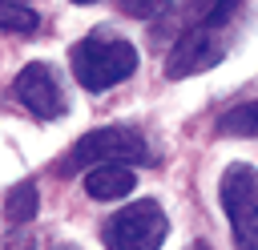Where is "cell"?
Returning a JSON list of instances; mask_svg holds the SVG:
<instances>
[{
	"label": "cell",
	"instance_id": "1",
	"mask_svg": "<svg viewBox=\"0 0 258 250\" xmlns=\"http://www.w3.org/2000/svg\"><path fill=\"white\" fill-rule=\"evenodd\" d=\"M153 161V149L145 141L141 129H129V125H105V129H93L85 137H77V145L69 149V157L56 165L60 173H89L93 165H149Z\"/></svg>",
	"mask_w": 258,
	"mask_h": 250
},
{
	"label": "cell",
	"instance_id": "2",
	"mask_svg": "<svg viewBox=\"0 0 258 250\" xmlns=\"http://www.w3.org/2000/svg\"><path fill=\"white\" fill-rule=\"evenodd\" d=\"M133 69H137V48L113 32H93L73 44V77L93 93L121 85L125 77H133Z\"/></svg>",
	"mask_w": 258,
	"mask_h": 250
},
{
	"label": "cell",
	"instance_id": "3",
	"mask_svg": "<svg viewBox=\"0 0 258 250\" xmlns=\"http://www.w3.org/2000/svg\"><path fill=\"white\" fill-rule=\"evenodd\" d=\"M222 210L234 230L238 250H258V165L250 161H230L218 181Z\"/></svg>",
	"mask_w": 258,
	"mask_h": 250
},
{
	"label": "cell",
	"instance_id": "4",
	"mask_svg": "<svg viewBox=\"0 0 258 250\" xmlns=\"http://www.w3.org/2000/svg\"><path fill=\"white\" fill-rule=\"evenodd\" d=\"M165 230H169V222H165L161 206L141 198V202H129L125 210H117L105 222L101 238L109 250H157L165 242Z\"/></svg>",
	"mask_w": 258,
	"mask_h": 250
},
{
	"label": "cell",
	"instance_id": "5",
	"mask_svg": "<svg viewBox=\"0 0 258 250\" xmlns=\"http://www.w3.org/2000/svg\"><path fill=\"white\" fill-rule=\"evenodd\" d=\"M226 56V36L222 28H185L173 48H169V60H165V77L169 81H181L189 73H206L214 69L218 60Z\"/></svg>",
	"mask_w": 258,
	"mask_h": 250
},
{
	"label": "cell",
	"instance_id": "6",
	"mask_svg": "<svg viewBox=\"0 0 258 250\" xmlns=\"http://www.w3.org/2000/svg\"><path fill=\"white\" fill-rule=\"evenodd\" d=\"M12 93H16V101H20L32 117H40V121H52V117H60V113H64V93H60V81H56V73H52L44 60L24 65V69L16 73Z\"/></svg>",
	"mask_w": 258,
	"mask_h": 250
},
{
	"label": "cell",
	"instance_id": "7",
	"mask_svg": "<svg viewBox=\"0 0 258 250\" xmlns=\"http://www.w3.org/2000/svg\"><path fill=\"white\" fill-rule=\"evenodd\" d=\"M133 185H137V177L129 165H93L85 173V194L97 202H117V198L133 194Z\"/></svg>",
	"mask_w": 258,
	"mask_h": 250
},
{
	"label": "cell",
	"instance_id": "8",
	"mask_svg": "<svg viewBox=\"0 0 258 250\" xmlns=\"http://www.w3.org/2000/svg\"><path fill=\"white\" fill-rule=\"evenodd\" d=\"M242 0H185L181 8V32L185 28H222Z\"/></svg>",
	"mask_w": 258,
	"mask_h": 250
},
{
	"label": "cell",
	"instance_id": "9",
	"mask_svg": "<svg viewBox=\"0 0 258 250\" xmlns=\"http://www.w3.org/2000/svg\"><path fill=\"white\" fill-rule=\"evenodd\" d=\"M36 206H40V194H36L32 181H16V185H8V194H4V218H8L12 226L32 222V218H36Z\"/></svg>",
	"mask_w": 258,
	"mask_h": 250
},
{
	"label": "cell",
	"instance_id": "10",
	"mask_svg": "<svg viewBox=\"0 0 258 250\" xmlns=\"http://www.w3.org/2000/svg\"><path fill=\"white\" fill-rule=\"evenodd\" d=\"M222 133H234V137H258V101H246V105H234L222 113L218 121Z\"/></svg>",
	"mask_w": 258,
	"mask_h": 250
},
{
	"label": "cell",
	"instance_id": "11",
	"mask_svg": "<svg viewBox=\"0 0 258 250\" xmlns=\"http://www.w3.org/2000/svg\"><path fill=\"white\" fill-rule=\"evenodd\" d=\"M40 20L32 8H24L20 0H0V28L4 32H32Z\"/></svg>",
	"mask_w": 258,
	"mask_h": 250
},
{
	"label": "cell",
	"instance_id": "12",
	"mask_svg": "<svg viewBox=\"0 0 258 250\" xmlns=\"http://www.w3.org/2000/svg\"><path fill=\"white\" fill-rule=\"evenodd\" d=\"M117 8H121L125 16H137V20H149V16H157V12H165V8H169V0H117Z\"/></svg>",
	"mask_w": 258,
	"mask_h": 250
},
{
	"label": "cell",
	"instance_id": "13",
	"mask_svg": "<svg viewBox=\"0 0 258 250\" xmlns=\"http://www.w3.org/2000/svg\"><path fill=\"white\" fill-rule=\"evenodd\" d=\"M0 250H32V242H28L24 234H12L8 242H0Z\"/></svg>",
	"mask_w": 258,
	"mask_h": 250
},
{
	"label": "cell",
	"instance_id": "14",
	"mask_svg": "<svg viewBox=\"0 0 258 250\" xmlns=\"http://www.w3.org/2000/svg\"><path fill=\"white\" fill-rule=\"evenodd\" d=\"M52 250H77V246H52Z\"/></svg>",
	"mask_w": 258,
	"mask_h": 250
},
{
	"label": "cell",
	"instance_id": "15",
	"mask_svg": "<svg viewBox=\"0 0 258 250\" xmlns=\"http://www.w3.org/2000/svg\"><path fill=\"white\" fill-rule=\"evenodd\" d=\"M73 4H93V0H73Z\"/></svg>",
	"mask_w": 258,
	"mask_h": 250
},
{
	"label": "cell",
	"instance_id": "16",
	"mask_svg": "<svg viewBox=\"0 0 258 250\" xmlns=\"http://www.w3.org/2000/svg\"><path fill=\"white\" fill-rule=\"evenodd\" d=\"M194 250H206V246H194Z\"/></svg>",
	"mask_w": 258,
	"mask_h": 250
}]
</instances>
